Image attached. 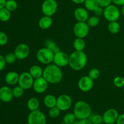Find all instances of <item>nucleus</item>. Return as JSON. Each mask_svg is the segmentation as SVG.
Instances as JSON below:
<instances>
[{
  "mask_svg": "<svg viewBox=\"0 0 124 124\" xmlns=\"http://www.w3.org/2000/svg\"><path fill=\"white\" fill-rule=\"evenodd\" d=\"M14 53L17 59L23 60L29 56L30 54V48L26 44H19L15 48Z\"/></svg>",
  "mask_w": 124,
  "mask_h": 124,
  "instance_id": "12",
  "label": "nucleus"
},
{
  "mask_svg": "<svg viewBox=\"0 0 124 124\" xmlns=\"http://www.w3.org/2000/svg\"><path fill=\"white\" fill-rule=\"evenodd\" d=\"M44 70L41 67L38 65H33L30 68L29 70V73L34 79H37L39 78L42 77L43 76Z\"/></svg>",
  "mask_w": 124,
  "mask_h": 124,
  "instance_id": "20",
  "label": "nucleus"
},
{
  "mask_svg": "<svg viewBox=\"0 0 124 124\" xmlns=\"http://www.w3.org/2000/svg\"><path fill=\"white\" fill-rule=\"evenodd\" d=\"M73 113L78 120L89 118L92 115V108L85 101H78L74 105Z\"/></svg>",
  "mask_w": 124,
  "mask_h": 124,
  "instance_id": "3",
  "label": "nucleus"
},
{
  "mask_svg": "<svg viewBox=\"0 0 124 124\" xmlns=\"http://www.w3.org/2000/svg\"><path fill=\"white\" fill-rule=\"evenodd\" d=\"M42 76L49 84H56L62 80L63 73L61 67L54 64H50L44 69Z\"/></svg>",
  "mask_w": 124,
  "mask_h": 124,
  "instance_id": "1",
  "label": "nucleus"
},
{
  "mask_svg": "<svg viewBox=\"0 0 124 124\" xmlns=\"http://www.w3.org/2000/svg\"><path fill=\"white\" fill-rule=\"evenodd\" d=\"M53 22V21L52 16L44 15L39 20L38 25L42 30H47L52 26Z\"/></svg>",
  "mask_w": 124,
  "mask_h": 124,
  "instance_id": "19",
  "label": "nucleus"
},
{
  "mask_svg": "<svg viewBox=\"0 0 124 124\" xmlns=\"http://www.w3.org/2000/svg\"><path fill=\"white\" fill-rule=\"evenodd\" d=\"M1 101L0 100V107H1Z\"/></svg>",
  "mask_w": 124,
  "mask_h": 124,
  "instance_id": "49",
  "label": "nucleus"
},
{
  "mask_svg": "<svg viewBox=\"0 0 124 124\" xmlns=\"http://www.w3.org/2000/svg\"><path fill=\"white\" fill-rule=\"evenodd\" d=\"M74 16L78 22H87L89 18L88 10L83 7L76 8L74 12Z\"/></svg>",
  "mask_w": 124,
  "mask_h": 124,
  "instance_id": "17",
  "label": "nucleus"
},
{
  "mask_svg": "<svg viewBox=\"0 0 124 124\" xmlns=\"http://www.w3.org/2000/svg\"></svg>",
  "mask_w": 124,
  "mask_h": 124,
  "instance_id": "50",
  "label": "nucleus"
},
{
  "mask_svg": "<svg viewBox=\"0 0 124 124\" xmlns=\"http://www.w3.org/2000/svg\"><path fill=\"white\" fill-rule=\"evenodd\" d=\"M5 60L7 64H12L15 62L16 60L17 59L16 57L15 54L14 53H7L6 56H4Z\"/></svg>",
  "mask_w": 124,
  "mask_h": 124,
  "instance_id": "36",
  "label": "nucleus"
},
{
  "mask_svg": "<svg viewBox=\"0 0 124 124\" xmlns=\"http://www.w3.org/2000/svg\"><path fill=\"white\" fill-rule=\"evenodd\" d=\"M85 45V42L84 38H76L73 43V46L76 51H84Z\"/></svg>",
  "mask_w": 124,
  "mask_h": 124,
  "instance_id": "23",
  "label": "nucleus"
},
{
  "mask_svg": "<svg viewBox=\"0 0 124 124\" xmlns=\"http://www.w3.org/2000/svg\"><path fill=\"white\" fill-rule=\"evenodd\" d=\"M7 64L5 60L4 56L0 54V71H2L6 67V64Z\"/></svg>",
  "mask_w": 124,
  "mask_h": 124,
  "instance_id": "39",
  "label": "nucleus"
},
{
  "mask_svg": "<svg viewBox=\"0 0 124 124\" xmlns=\"http://www.w3.org/2000/svg\"><path fill=\"white\" fill-rule=\"evenodd\" d=\"M11 18V12L6 7L0 9V21L2 22H7Z\"/></svg>",
  "mask_w": 124,
  "mask_h": 124,
  "instance_id": "26",
  "label": "nucleus"
},
{
  "mask_svg": "<svg viewBox=\"0 0 124 124\" xmlns=\"http://www.w3.org/2000/svg\"><path fill=\"white\" fill-rule=\"evenodd\" d=\"M98 2L100 7L105 8L108 6L109 5L111 4L112 0H98Z\"/></svg>",
  "mask_w": 124,
  "mask_h": 124,
  "instance_id": "38",
  "label": "nucleus"
},
{
  "mask_svg": "<svg viewBox=\"0 0 124 124\" xmlns=\"http://www.w3.org/2000/svg\"><path fill=\"white\" fill-rule=\"evenodd\" d=\"M8 42V36L6 33L0 31V46L6 45Z\"/></svg>",
  "mask_w": 124,
  "mask_h": 124,
  "instance_id": "37",
  "label": "nucleus"
},
{
  "mask_svg": "<svg viewBox=\"0 0 124 124\" xmlns=\"http://www.w3.org/2000/svg\"><path fill=\"white\" fill-rule=\"evenodd\" d=\"M19 75L16 71H9L5 76V81L9 85H14L18 83Z\"/></svg>",
  "mask_w": 124,
  "mask_h": 124,
  "instance_id": "18",
  "label": "nucleus"
},
{
  "mask_svg": "<svg viewBox=\"0 0 124 124\" xmlns=\"http://www.w3.org/2000/svg\"><path fill=\"white\" fill-rule=\"evenodd\" d=\"M108 30L109 32L112 34L118 33L121 30V25L117 21L109 22L108 25Z\"/></svg>",
  "mask_w": 124,
  "mask_h": 124,
  "instance_id": "24",
  "label": "nucleus"
},
{
  "mask_svg": "<svg viewBox=\"0 0 124 124\" xmlns=\"http://www.w3.org/2000/svg\"><path fill=\"white\" fill-rule=\"evenodd\" d=\"M13 98L12 90L7 86H3L0 88V100L3 102L8 103Z\"/></svg>",
  "mask_w": 124,
  "mask_h": 124,
  "instance_id": "16",
  "label": "nucleus"
},
{
  "mask_svg": "<svg viewBox=\"0 0 124 124\" xmlns=\"http://www.w3.org/2000/svg\"><path fill=\"white\" fill-rule=\"evenodd\" d=\"M54 53L47 47L40 48L36 53V59L40 63L48 65L53 62Z\"/></svg>",
  "mask_w": 124,
  "mask_h": 124,
  "instance_id": "4",
  "label": "nucleus"
},
{
  "mask_svg": "<svg viewBox=\"0 0 124 124\" xmlns=\"http://www.w3.org/2000/svg\"><path fill=\"white\" fill-rule=\"evenodd\" d=\"M90 27L87 22H77L73 27V32L76 38L84 39L89 33Z\"/></svg>",
  "mask_w": 124,
  "mask_h": 124,
  "instance_id": "8",
  "label": "nucleus"
},
{
  "mask_svg": "<svg viewBox=\"0 0 124 124\" xmlns=\"http://www.w3.org/2000/svg\"><path fill=\"white\" fill-rule=\"evenodd\" d=\"M6 1L7 0H0V9L5 7Z\"/></svg>",
  "mask_w": 124,
  "mask_h": 124,
  "instance_id": "45",
  "label": "nucleus"
},
{
  "mask_svg": "<svg viewBox=\"0 0 124 124\" xmlns=\"http://www.w3.org/2000/svg\"><path fill=\"white\" fill-rule=\"evenodd\" d=\"M94 82L88 76H84L79 79L78 86L79 89L83 92H88L93 88Z\"/></svg>",
  "mask_w": 124,
  "mask_h": 124,
  "instance_id": "13",
  "label": "nucleus"
},
{
  "mask_svg": "<svg viewBox=\"0 0 124 124\" xmlns=\"http://www.w3.org/2000/svg\"><path fill=\"white\" fill-rule=\"evenodd\" d=\"M116 124H124V113L121 114L119 116L116 122Z\"/></svg>",
  "mask_w": 124,
  "mask_h": 124,
  "instance_id": "41",
  "label": "nucleus"
},
{
  "mask_svg": "<svg viewBox=\"0 0 124 124\" xmlns=\"http://www.w3.org/2000/svg\"><path fill=\"white\" fill-rule=\"evenodd\" d=\"M79 124H92V123L89 118H86L79 120Z\"/></svg>",
  "mask_w": 124,
  "mask_h": 124,
  "instance_id": "43",
  "label": "nucleus"
},
{
  "mask_svg": "<svg viewBox=\"0 0 124 124\" xmlns=\"http://www.w3.org/2000/svg\"><path fill=\"white\" fill-rule=\"evenodd\" d=\"M5 7L10 12H13L18 8V3L15 0H7Z\"/></svg>",
  "mask_w": 124,
  "mask_h": 124,
  "instance_id": "28",
  "label": "nucleus"
},
{
  "mask_svg": "<svg viewBox=\"0 0 124 124\" xmlns=\"http://www.w3.org/2000/svg\"><path fill=\"white\" fill-rule=\"evenodd\" d=\"M59 124H65V123H64V122H63V121H62V122H61V123Z\"/></svg>",
  "mask_w": 124,
  "mask_h": 124,
  "instance_id": "48",
  "label": "nucleus"
},
{
  "mask_svg": "<svg viewBox=\"0 0 124 124\" xmlns=\"http://www.w3.org/2000/svg\"><path fill=\"white\" fill-rule=\"evenodd\" d=\"M119 113L116 109L110 108L106 110L102 115L103 121L105 124H115L118 119Z\"/></svg>",
  "mask_w": 124,
  "mask_h": 124,
  "instance_id": "14",
  "label": "nucleus"
},
{
  "mask_svg": "<svg viewBox=\"0 0 124 124\" xmlns=\"http://www.w3.org/2000/svg\"><path fill=\"white\" fill-rule=\"evenodd\" d=\"M113 84L117 88L124 87V78L122 76H116L113 79Z\"/></svg>",
  "mask_w": 124,
  "mask_h": 124,
  "instance_id": "35",
  "label": "nucleus"
},
{
  "mask_svg": "<svg viewBox=\"0 0 124 124\" xmlns=\"http://www.w3.org/2000/svg\"><path fill=\"white\" fill-rule=\"evenodd\" d=\"M35 79L31 76L29 72H23L19 75L18 85L24 90H29L33 87Z\"/></svg>",
  "mask_w": 124,
  "mask_h": 124,
  "instance_id": "10",
  "label": "nucleus"
},
{
  "mask_svg": "<svg viewBox=\"0 0 124 124\" xmlns=\"http://www.w3.org/2000/svg\"><path fill=\"white\" fill-rule=\"evenodd\" d=\"M53 62L59 67H64L69 64V56L66 53L61 51L54 53Z\"/></svg>",
  "mask_w": 124,
  "mask_h": 124,
  "instance_id": "11",
  "label": "nucleus"
},
{
  "mask_svg": "<svg viewBox=\"0 0 124 124\" xmlns=\"http://www.w3.org/2000/svg\"><path fill=\"white\" fill-rule=\"evenodd\" d=\"M100 75L101 73L99 69H96V68H93V69H92L89 71L88 76L94 81V80H96L98 78H99Z\"/></svg>",
  "mask_w": 124,
  "mask_h": 124,
  "instance_id": "34",
  "label": "nucleus"
},
{
  "mask_svg": "<svg viewBox=\"0 0 124 124\" xmlns=\"http://www.w3.org/2000/svg\"><path fill=\"white\" fill-rule=\"evenodd\" d=\"M77 119L73 113H69L65 114L63 117V122L66 124H73Z\"/></svg>",
  "mask_w": 124,
  "mask_h": 124,
  "instance_id": "27",
  "label": "nucleus"
},
{
  "mask_svg": "<svg viewBox=\"0 0 124 124\" xmlns=\"http://www.w3.org/2000/svg\"><path fill=\"white\" fill-rule=\"evenodd\" d=\"M85 8L89 11L94 12V10L99 7L98 0H85L84 2Z\"/></svg>",
  "mask_w": 124,
  "mask_h": 124,
  "instance_id": "25",
  "label": "nucleus"
},
{
  "mask_svg": "<svg viewBox=\"0 0 124 124\" xmlns=\"http://www.w3.org/2000/svg\"><path fill=\"white\" fill-rule=\"evenodd\" d=\"M89 119H90L92 124H101L104 122L102 116L98 114L92 115L90 116Z\"/></svg>",
  "mask_w": 124,
  "mask_h": 124,
  "instance_id": "32",
  "label": "nucleus"
},
{
  "mask_svg": "<svg viewBox=\"0 0 124 124\" xmlns=\"http://www.w3.org/2000/svg\"><path fill=\"white\" fill-rule=\"evenodd\" d=\"M121 13L124 17V5L122 6V8H121Z\"/></svg>",
  "mask_w": 124,
  "mask_h": 124,
  "instance_id": "46",
  "label": "nucleus"
},
{
  "mask_svg": "<svg viewBox=\"0 0 124 124\" xmlns=\"http://www.w3.org/2000/svg\"><path fill=\"white\" fill-rule=\"evenodd\" d=\"M44 104L45 106L48 108L56 106L57 98L53 94H47L44 98Z\"/></svg>",
  "mask_w": 124,
  "mask_h": 124,
  "instance_id": "21",
  "label": "nucleus"
},
{
  "mask_svg": "<svg viewBox=\"0 0 124 124\" xmlns=\"http://www.w3.org/2000/svg\"><path fill=\"white\" fill-rule=\"evenodd\" d=\"M94 13L95 14V15L98 17L101 15H103V13H104V8L99 6L98 8H96L94 10Z\"/></svg>",
  "mask_w": 124,
  "mask_h": 124,
  "instance_id": "40",
  "label": "nucleus"
},
{
  "mask_svg": "<svg viewBox=\"0 0 124 124\" xmlns=\"http://www.w3.org/2000/svg\"><path fill=\"white\" fill-rule=\"evenodd\" d=\"M61 113V110L57 107L56 106L52 107L51 108H49V111H48V116L50 117L52 119H55L59 117Z\"/></svg>",
  "mask_w": 124,
  "mask_h": 124,
  "instance_id": "33",
  "label": "nucleus"
},
{
  "mask_svg": "<svg viewBox=\"0 0 124 124\" xmlns=\"http://www.w3.org/2000/svg\"><path fill=\"white\" fill-rule=\"evenodd\" d=\"M58 7L56 0H44L41 6V10L44 15L52 16L56 12Z\"/></svg>",
  "mask_w": 124,
  "mask_h": 124,
  "instance_id": "7",
  "label": "nucleus"
},
{
  "mask_svg": "<svg viewBox=\"0 0 124 124\" xmlns=\"http://www.w3.org/2000/svg\"><path fill=\"white\" fill-rule=\"evenodd\" d=\"M87 61V56L84 51L75 50L69 56V65L75 71H80L86 66Z\"/></svg>",
  "mask_w": 124,
  "mask_h": 124,
  "instance_id": "2",
  "label": "nucleus"
},
{
  "mask_svg": "<svg viewBox=\"0 0 124 124\" xmlns=\"http://www.w3.org/2000/svg\"><path fill=\"white\" fill-rule=\"evenodd\" d=\"M121 14V10L115 4H110L104 8L103 16L108 22L117 21L119 19Z\"/></svg>",
  "mask_w": 124,
  "mask_h": 124,
  "instance_id": "5",
  "label": "nucleus"
},
{
  "mask_svg": "<svg viewBox=\"0 0 124 124\" xmlns=\"http://www.w3.org/2000/svg\"><path fill=\"white\" fill-rule=\"evenodd\" d=\"M48 82L46 80V79L42 77L35 79L34 80L33 88V90L38 94H41L46 92L48 87Z\"/></svg>",
  "mask_w": 124,
  "mask_h": 124,
  "instance_id": "15",
  "label": "nucleus"
},
{
  "mask_svg": "<svg viewBox=\"0 0 124 124\" xmlns=\"http://www.w3.org/2000/svg\"><path fill=\"white\" fill-rule=\"evenodd\" d=\"M99 22L100 21H99V17L96 15L89 17L87 21V24L89 25V27H92L98 26L99 24Z\"/></svg>",
  "mask_w": 124,
  "mask_h": 124,
  "instance_id": "30",
  "label": "nucleus"
},
{
  "mask_svg": "<svg viewBox=\"0 0 124 124\" xmlns=\"http://www.w3.org/2000/svg\"><path fill=\"white\" fill-rule=\"evenodd\" d=\"M112 2L116 6H122L124 5V0H112Z\"/></svg>",
  "mask_w": 124,
  "mask_h": 124,
  "instance_id": "42",
  "label": "nucleus"
},
{
  "mask_svg": "<svg viewBox=\"0 0 124 124\" xmlns=\"http://www.w3.org/2000/svg\"><path fill=\"white\" fill-rule=\"evenodd\" d=\"M72 99L68 94H61L57 98L56 107L61 111H65L69 110L72 105Z\"/></svg>",
  "mask_w": 124,
  "mask_h": 124,
  "instance_id": "9",
  "label": "nucleus"
},
{
  "mask_svg": "<svg viewBox=\"0 0 124 124\" xmlns=\"http://www.w3.org/2000/svg\"><path fill=\"white\" fill-rule=\"evenodd\" d=\"M47 118L40 110L30 111L27 117V124H46Z\"/></svg>",
  "mask_w": 124,
  "mask_h": 124,
  "instance_id": "6",
  "label": "nucleus"
},
{
  "mask_svg": "<svg viewBox=\"0 0 124 124\" xmlns=\"http://www.w3.org/2000/svg\"><path fill=\"white\" fill-rule=\"evenodd\" d=\"M73 124H79V120L77 119L74 122V123Z\"/></svg>",
  "mask_w": 124,
  "mask_h": 124,
  "instance_id": "47",
  "label": "nucleus"
},
{
  "mask_svg": "<svg viewBox=\"0 0 124 124\" xmlns=\"http://www.w3.org/2000/svg\"><path fill=\"white\" fill-rule=\"evenodd\" d=\"M46 47H47L48 48L50 49L51 50L53 51L54 53H56V52L60 51L59 48L56 44L55 42L53 41L51 39H47L46 41Z\"/></svg>",
  "mask_w": 124,
  "mask_h": 124,
  "instance_id": "31",
  "label": "nucleus"
},
{
  "mask_svg": "<svg viewBox=\"0 0 124 124\" xmlns=\"http://www.w3.org/2000/svg\"><path fill=\"white\" fill-rule=\"evenodd\" d=\"M75 4H81L84 3L85 0H71Z\"/></svg>",
  "mask_w": 124,
  "mask_h": 124,
  "instance_id": "44",
  "label": "nucleus"
},
{
  "mask_svg": "<svg viewBox=\"0 0 124 124\" xmlns=\"http://www.w3.org/2000/svg\"><path fill=\"white\" fill-rule=\"evenodd\" d=\"M24 90L19 85L16 86L12 89V93H13V98H19L23 96L24 93Z\"/></svg>",
  "mask_w": 124,
  "mask_h": 124,
  "instance_id": "29",
  "label": "nucleus"
},
{
  "mask_svg": "<svg viewBox=\"0 0 124 124\" xmlns=\"http://www.w3.org/2000/svg\"><path fill=\"white\" fill-rule=\"evenodd\" d=\"M27 107L30 111L38 110L39 107V101L38 99L36 98H30L27 102Z\"/></svg>",
  "mask_w": 124,
  "mask_h": 124,
  "instance_id": "22",
  "label": "nucleus"
}]
</instances>
